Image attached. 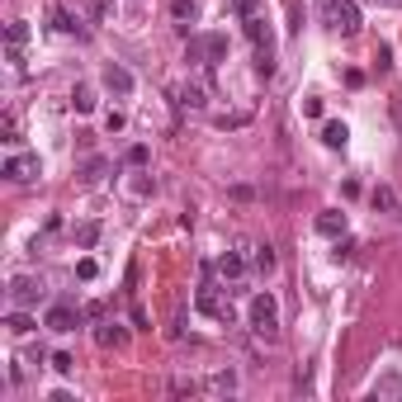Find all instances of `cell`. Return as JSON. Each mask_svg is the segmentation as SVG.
<instances>
[{
  "mask_svg": "<svg viewBox=\"0 0 402 402\" xmlns=\"http://www.w3.org/2000/svg\"><path fill=\"white\" fill-rule=\"evenodd\" d=\"M175 105L180 109H204V85H180V90H175Z\"/></svg>",
  "mask_w": 402,
  "mask_h": 402,
  "instance_id": "9a60e30c",
  "label": "cell"
},
{
  "mask_svg": "<svg viewBox=\"0 0 402 402\" xmlns=\"http://www.w3.org/2000/svg\"><path fill=\"white\" fill-rule=\"evenodd\" d=\"M80 317H85V313H80L76 303H53L48 317H43V326L57 331V336H67V331H76V326H80Z\"/></svg>",
  "mask_w": 402,
  "mask_h": 402,
  "instance_id": "5b68a950",
  "label": "cell"
},
{
  "mask_svg": "<svg viewBox=\"0 0 402 402\" xmlns=\"http://www.w3.org/2000/svg\"><path fill=\"white\" fill-rule=\"evenodd\" d=\"M5 43H10V62L24 67V43H28V24L24 19H15V24L5 28Z\"/></svg>",
  "mask_w": 402,
  "mask_h": 402,
  "instance_id": "ba28073f",
  "label": "cell"
},
{
  "mask_svg": "<svg viewBox=\"0 0 402 402\" xmlns=\"http://www.w3.org/2000/svg\"><path fill=\"white\" fill-rule=\"evenodd\" d=\"M256 71H261V76H274V53H270V48H256Z\"/></svg>",
  "mask_w": 402,
  "mask_h": 402,
  "instance_id": "603a6c76",
  "label": "cell"
},
{
  "mask_svg": "<svg viewBox=\"0 0 402 402\" xmlns=\"http://www.w3.org/2000/svg\"><path fill=\"white\" fill-rule=\"evenodd\" d=\"M0 133H5V142H19V123H15V114L0 119Z\"/></svg>",
  "mask_w": 402,
  "mask_h": 402,
  "instance_id": "f1b7e54d",
  "label": "cell"
},
{
  "mask_svg": "<svg viewBox=\"0 0 402 402\" xmlns=\"http://www.w3.org/2000/svg\"><path fill=\"white\" fill-rule=\"evenodd\" d=\"M317 232H322V237H331V241L346 237V213H341V209H322V213H317Z\"/></svg>",
  "mask_w": 402,
  "mask_h": 402,
  "instance_id": "30bf717a",
  "label": "cell"
},
{
  "mask_svg": "<svg viewBox=\"0 0 402 402\" xmlns=\"http://www.w3.org/2000/svg\"><path fill=\"white\" fill-rule=\"evenodd\" d=\"M369 204H374V209H398V199H393V189H388V185H378L374 194H369Z\"/></svg>",
  "mask_w": 402,
  "mask_h": 402,
  "instance_id": "cb8c5ba5",
  "label": "cell"
},
{
  "mask_svg": "<svg viewBox=\"0 0 402 402\" xmlns=\"http://www.w3.org/2000/svg\"><path fill=\"white\" fill-rule=\"evenodd\" d=\"M256 270H274V251H270V246H261V251H256Z\"/></svg>",
  "mask_w": 402,
  "mask_h": 402,
  "instance_id": "4dcf8cb0",
  "label": "cell"
},
{
  "mask_svg": "<svg viewBox=\"0 0 402 402\" xmlns=\"http://www.w3.org/2000/svg\"><path fill=\"white\" fill-rule=\"evenodd\" d=\"M123 336H128V331H123L119 322H100V326H95V341H100V346H123Z\"/></svg>",
  "mask_w": 402,
  "mask_h": 402,
  "instance_id": "4fadbf2b",
  "label": "cell"
},
{
  "mask_svg": "<svg viewBox=\"0 0 402 402\" xmlns=\"http://www.w3.org/2000/svg\"><path fill=\"white\" fill-rule=\"evenodd\" d=\"M147 157H152V152H147L142 142H137V147H128V166H147Z\"/></svg>",
  "mask_w": 402,
  "mask_h": 402,
  "instance_id": "836d02e7",
  "label": "cell"
},
{
  "mask_svg": "<svg viewBox=\"0 0 402 402\" xmlns=\"http://www.w3.org/2000/svg\"><path fill=\"white\" fill-rule=\"evenodd\" d=\"M171 15L185 24V19H194V15H199V5H194V0H171Z\"/></svg>",
  "mask_w": 402,
  "mask_h": 402,
  "instance_id": "7402d4cb",
  "label": "cell"
},
{
  "mask_svg": "<svg viewBox=\"0 0 402 402\" xmlns=\"http://www.w3.org/2000/svg\"><path fill=\"white\" fill-rule=\"evenodd\" d=\"M227 57V33H209V67H218Z\"/></svg>",
  "mask_w": 402,
  "mask_h": 402,
  "instance_id": "44dd1931",
  "label": "cell"
},
{
  "mask_svg": "<svg viewBox=\"0 0 402 402\" xmlns=\"http://www.w3.org/2000/svg\"><path fill=\"white\" fill-rule=\"evenodd\" d=\"M185 62H189V67H209V33L189 38V48H185Z\"/></svg>",
  "mask_w": 402,
  "mask_h": 402,
  "instance_id": "7c38bea8",
  "label": "cell"
},
{
  "mask_svg": "<svg viewBox=\"0 0 402 402\" xmlns=\"http://www.w3.org/2000/svg\"><path fill=\"white\" fill-rule=\"evenodd\" d=\"M123 123H128V119H123L119 109H114V114H109V119H105V128H109V133H123Z\"/></svg>",
  "mask_w": 402,
  "mask_h": 402,
  "instance_id": "e575fe53",
  "label": "cell"
},
{
  "mask_svg": "<svg viewBox=\"0 0 402 402\" xmlns=\"http://www.w3.org/2000/svg\"><path fill=\"white\" fill-rule=\"evenodd\" d=\"M374 67H378V71L393 67V48H388V43H378V48H374Z\"/></svg>",
  "mask_w": 402,
  "mask_h": 402,
  "instance_id": "83f0119b",
  "label": "cell"
},
{
  "mask_svg": "<svg viewBox=\"0 0 402 402\" xmlns=\"http://www.w3.org/2000/svg\"><path fill=\"white\" fill-rule=\"evenodd\" d=\"M246 317H251V331H256V336L279 341V308H274V298H270V294H256V298H251Z\"/></svg>",
  "mask_w": 402,
  "mask_h": 402,
  "instance_id": "6da1fadb",
  "label": "cell"
},
{
  "mask_svg": "<svg viewBox=\"0 0 402 402\" xmlns=\"http://www.w3.org/2000/svg\"><path fill=\"white\" fill-rule=\"evenodd\" d=\"M53 369H57V374H71V369H76V355H71V350H57V355H53Z\"/></svg>",
  "mask_w": 402,
  "mask_h": 402,
  "instance_id": "d4e9b609",
  "label": "cell"
},
{
  "mask_svg": "<svg viewBox=\"0 0 402 402\" xmlns=\"http://www.w3.org/2000/svg\"><path fill=\"white\" fill-rule=\"evenodd\" d=\"M5 180H15V185H28L33 175H38V157H28V152H19V157L5 161V171H0Z\"/></svg>",
  "mask_w": 402,
  "mask_h": 402,
  "instance_id": "8992f818",
  "label": "cell"
},
{
  "mask_svg": "<svg viewBox=\"0 0 402 402\" xmlns=\"http://www.w3.org/2000/svg\"><path fill=\"white\" fill-rule=\"evenodd\" d=\"M48 19H53L57 33H76V19H71V15H67V10H62L57 0H53V10H48Z\"/></svg>",
  "mask_w": 402,
  "mask_h": 402,
  "instance_id": "e0dca14e",
  "label": "cell"
},
{
  "mask_svg": "<svg viewBox=\"0 0 402 402\" xmlns=\"http://www.w3.org/2000/svg\"><path fill=\"white\" fill-rule=\"evenodd\" d=\"M100 80H105V90H109V95H133V71H123L119 62H109Z\"/></svg>",
  "mask_w": 402,
  "mask_h": 402,
  "instance_id": "52a82bcc",
  "label": "cell"
},
{
  "mask_svg": "<svg viewBox=\"0 0 402 402\" xmlns=\"http://www.w3.org/2000/svg\"><path fill=\"white\" fill-rule=\"evenodd\" d=\"M71 237H76L80 251H90V246L100 241V222H76V232H71Z\"/></svg>",
  "mask_w": 402,
  "mask_h": 402,
  "instance_id": "2e32d148",
  "label": "cell"
},
{
  "mask_svg": "<svg viewBox=\"0 0 402 402\" xmlns=\"http://www.w3.org/2000/svg\"><path fill=\"white\" fill-rule=\"evenodd\" d=\"M322 142H326L331 152H341V147L350 142V128L341 123V119H331V123H322Z\"/></svg>",
  "mask_w": 402,
  "mask_h": 402,
  "instance_id": "8fae6325",
  "label": "cell"
},
{
  "mask_svg": "<svg viewBox=\"0 0 402 402\" xmlns=\"http://www.w3.org/2000/svg\"><path fill=\"white\" fill-rule=\"evenodd\" d=\"M213 123H218V128H241V123H246V114H218Z\"/></svg>",
  "mask_w": 402,
  "mask_h": 402,
  "instance_id": "d6a6232c",
  "label": "cell"
},
{
  "mask_svg": "<svg viewBox=\"0 0 402 402\" xmlns=\"http://www.w3.org/2000/svg\"><path fill=\"white\" fill-rule=\"evenodd\" d=\"M241 270H246V261H241V256H232V251H227V256L218 261V274H222V279H237Z\"/></svg>",
  "mask_w": 402,
  "mask_h": 402,
  "instance_id": "ffe728a7",
  "label": "cell"
},
{
  "mask_svg": "<svg viewBox=\"0 0 402 402\" xmlns=\"http://www.w3.org/2000/svg\"><path fill=\"white\" fill-rule=\"evenodd\" d=\"M383 5H398V0H383Z\"/></svg>",
  "mask_w": 402,
  "mask_h": 402,
  "instance_id": "8d00e7d4",
  "label": "cell"
},
{
  "mask_svg": "<svg viewBox=\"0 0 402 402\" xmlns=\"http://www.w3.org/2000/svg\"><path fill=\"white\" fill-rule=\"evenodd\" d=\"M194 308H199L204 317L232 322V303L222 298V289H213V284H209V274H204V284H199V294H194Z\"/></svg>",
  "mask_w": 402,
  "mask_h": 402,
  "instance_id": "3957f363",
  "label": "cell"
},
{
  "mask_svg": "<svg viewBox=\"0 0 402 402\" xmlns=\"http://www.w3.org/2000/svg\"><path fill=\"white\" fill-rule=\"evenodd\" d=\"M43 294H48V289H43L38 274H15V279H10V303H15V308H33Z\"/></svg>",
  "mask_w": 402,
  "mask_h": 402,
  "instance_id": "277c9868",
  "label": "cell"
},
{
  "mask_svg": "<svg viewBox=\"0 0 402 402\" xmlns=\"http://www.w3.org/2000/svg\"><path fill=\"white\" fill-rule=\"evenodd\" d=\"M95 274H100L95 256H80V261H76V279H95Z\"/></svg>",
  "mask_w": 402,
  "mask_h": 402,
  "instance_id": "4316f807",
  "label": "cell"
},
{
  "mask_svg": "<svg viewBox=\"0 0 402 402\" xmlns=\"http://www.w3.org/2000/svg\"><path fill=\"white\" fill-rule=\"evenodd\" d=\"M350 256H355V241H350V237H336V251H331V261L341 265V261H350Z\"/></svg>",
  "mask_w": 402,
  "mask_h": 402,
  "instance_id": "484cf974",
  "label": "cell"
},
{
  "mask_svg": "<svg viewBox=\"0 0 402 402\" xmlns=\"http://www.w3.org/2000/svg\"><path fill=\"white\" fill-rule=\"evenodd\" d=\"M322 15H326V24L336 28V33H360V24H365V19H360V5H355V0H326V5H322Z\"/></svg>",
  "mask_w": 402,
  "mask_h": 402,
  "instance_id": "7a4b0ae2",
  "label": "cell"
},
{
  "mask_svg": "<svg viewBox=\"0 0 402 402\" xmlns=\"http://www.w3.org/2000/svg\"><path fill=\"white\" fill-rule=\"evenodd\" d=\"M5 326H10V331H15V336H28V331H33V317H28L24 308H15V313H10V317H5Z\"/></svg>",
  "mask_w": 402,
  "mask_h": 402,
  "instance_id": "ac0fdd59",
  "label": "cell"
},
{
  "mask_svg": "<svg viewBox=\"0 0 402 402\" xmlns=\"http://www.w3.org/2000/svg\"><path fill=\"white\" fill-rule=\"evenodd\" d=\"M303 114L308 119H322V100H303Z\"/></svg>",
  "mask_w": 402,
  "mask_h": 402,
  "instance_id": "d590c367",
  "label": "cell"
},
{
  "mask_svg": "<svg viewBox=\"0 0 402 402\" xmlns=\"http://www.w3.org/2000/svg\"><path fill=\"white\" fill-rule=\"evenodd\" d=\"M204 393H213V398H232L237 393V369H218V374L204 378Z\"/></svg>",
  "mask_w": 402,
  "mask_h": 402,
  "instance_id": "9c48e42d",
  "label": "cell"
},
{
  "mask_svg": "<svg viewBox=\"0 0 402 402\" xmlns=\"http://www.w3.org/2000/svg\"><path fill=\"white\" fill-rule=\"evenodd\" d=\"M374 393H388V398H393V393H402V378H398V374H388L383 383H374Z\"/></svg>",
  "mask_w": 402,
  "mask_h": 402,
  "instance_id": "f546056e",
  "label": "cell"
},
{
  "mask_svg": "<svg viewBox=\"0 0 402 402\" xmlns=\"http://www.w3.org/2000/svg\"><path fill=\"white\" fill-rule=\"evenodd\" d=\"M227 10H232V15H241V19H246V15H256V0H227Z\"/></svg>",
  "mask_w": 402,
  "mask_h": 402,
  "instance_id": "1f68e13d",
  "label": "cell"
},
{
  "mask_svg": "<svg viewBox=\"0 0 402 402\" xmlns=\"http://www.w3.org/2000/svg\"><path fill=\"white\" fill-rule=\"evenodd\" d=\"M246 38H251L256 48H270V28H265L261 15H246Z\"/></svg>",
  "mask_w": 402,
  "mask_h": 402,
  "instance_id": "5bb4252c",
  "label": "cell"
},
{
  "mask_svg": "<svg viewBox=\"0 0 402 402\" xmlns=\"http://www.w3.org/2000/svg\"><path fill=\"white\" fill-rule=\"evenodd\" d=\"M71 105H76V114H90V109H95V90H90V85H76V90H71Z\"/></svg>",
  "mask_w": 402,
  "mask_h": 402,
  "instance_id": "d6986e66",
  "label": "cell"
}]
</instances>
